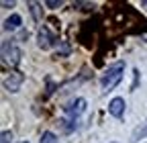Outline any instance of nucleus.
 Returning <instances> with one entry per match:
<instances>
[{"mask_svg":"<svg viewBox=\"0 0 147 143\" xmlns=\"http://www.w3.org/2000/svg\"><path fill=\"white\" fill-rule=\"evenodd\" d=\"M123 69H125V63H115V65H110L108 72L102 76V90L104 92H110L113 88L123 80Z\"/></svg>","mask_w":147,"mask_h":143,"instance_id":"1","label":"nucleus"},{"mask_svg":"<svg viewBox=\"0 0 147 143\" xmlns=\"http://www.w3.org/2000/svg\"><path fill=\"white\" fill-rule=\"evenodd\" d=\"M2 61L4 65H18V61H21V49H18L16 45H10V43H2Z\"/></svg>","mask_w":147,"mask_h":143,"instance_id":"2","label":"nucleus"},{"mask_svg":"<svg viewBox=\"0 0 147 143\" xmlns=\"http://www.w3.org/2000/svg\"><path fill=\"white\" fill-rule=\"evenodd\" d=\"M23 82H25V76L21 74V72L12 69L10 74L4 78V88H6L8 92H18V88L23 86Z\"/></svg>","mask_w":147,"mask_h":143,"instance_id":"3","label":"nucleus"},{"mask_svg":"<svg viewBox=\"0 0 147 143\" xmlns=\"http://www.w3.org/2000/svg\"><path fill=\"white\" fill-rule=\"evenodd\" d=\"M84 111H86V100H84V98H76V100L69 102V106H65V113H67L71 119L80 117Z\"/></svg>","mask_w":147,"mask_h":143,"instance_id":"4","label":"nucleus"},{"mask_svg":"<svg viewBox=\"0 0 147 143\" xmlns=\"http://www.w3.org/2000/svg\"><path fill=\"white\" fill-rule=\"evenodd\" d=\"M37 39H39V47L41 49H51V45H53V35H51V31L47 29V27H41L39 29V33H37Z\"/></svg>","mask_w":147,"mask_h":143,"instance_id":"5","label":"nucleus"},{"mask_svg":"<svg viewBox=\"0 0 147 143\" xmlns=\"http://www.w3.org/2000/svg\"><path fill=\"white\" fill-rule=\"evenodd\" d=\"M108 113L113 117H117V119H121L123 113H125V100L123 98H113L110 104H108Z\"/></svg>","mask_w":147,"mask_h":143,"instance_id":"6","label":"nucleus"},{"mask_svg":"<svg viewBox=\"0 0 147 143\" xmlns=\"http://www.w3.org/2000/svg\"><path fill=\"white\" fill-rule=\"evenodd\" d=\"M143 137H147V121L141 123L139 127H135V131L131 133V141L135 143V141H139V139H143Z\"/></svg>","mask_w":147,"mask_h":143,"instance_id":"7","label":"nucleus"},{"mask_svg":"<svg viewBox=\"0 0 147 143\" xmlns=\"http://www.w3.org/2000/svg\"><path fill=\"white\" fill-rule=\"evenodd\" d=\"M18 27H21V16H18V14H10L8 19L4 21V29L6 31H14Z\"/></svg>","mask_w":147,"mask_h":143,"instance_id":"8","label":"nucleus"},{"mask_svg":"<svg viewBox=\"0 0 147 143\" xmlns=\"http://www.w3.org/2000/svg\"><path fill=\"white\" fill-rule=\"evenodd\" d=\"M67 53H69V43H67V41H61V43H59V49H57V55H55V57H65Z\"/></svg>","mask_w":147,"mask_h":143,"instance_id":"9","label":"nucleus"},{"mask_svg":"<svg viewBox=\"0 0 147 143\" xmlns=\"http://www.w3.org/2000/svg\"><path fill=\"white\" fill-rule=\"evenodd\" d=\"M57 139H55V135L51 133V131H43V135H41V143H55Z\"/></svg>","mask_w":147,"mask_h":143,"instance_id":"10","label":"nucleus"},{"mask_svg":"<svg viewBox=\"0 0 147 143\" xmlns=\"http://www.w3.org/2000/svg\"><path fill=\"white\" fill-rule=\"evenodd\" d=\"M61 4H63L61 0H47V2H45V6H47V8H53V10H55V8H59Z\"/></svg>","mask_w":147,"mask_h":143,"instance_id":"11","label":"nucleus"},{"mask_svg":"<svg viewBox=\"0 0 147 143\" xmlns=\"http://www.w3.org/2000/svg\"><path fill=\"white\" fill-rule=\"evenodd\" d=\"M29 6H31V12L35 16V21H39V8H37V2H31Z\"/></svg>","mask_w":147,"mask_h":143,"instance_id":"12","label":"nucleus"},{"mask_svg":"<svg viewBox=\"0 0 147 143\" xmlns=\"http://www.w3.org/2000/svg\"><path fill=\"white\" fill-rule=\"evenodd\" d=\"M10 141H12V133L10 131H4L2 133V143H10Z\"/></svg>","mask_w":147,"mask_h":143,"instance_id":"13","label":"nucleus"},{"mask_svg":"<svg viewBox=\"0 0 147 143\" xmlns=\"http://www.w3.org/2000/svg\"><path fill=\"white\" fill-rule=\"evenodd\" d=\"M2 6H4V8H12V6H14V2H8V0H4Z\"/></svg>","mask_w":147,"mask_h":143,"instance_id":"14","label":"nucleus"},{"mask_svg":"<svg viewBox=\"0 0 147 143\" xmlns=\"http://www.w3.org/2000/svg\"><path fill=\"white\" fill-rule=\"evenodd\" d=\"M141 39H143V41L147 43V33H143V35H141Z\"/></svg>","mask_w":147,"mask_h":143,"instance_id":"15","label":"nucleus"},{"mask_svg":"<svg viewBox=\"0 0 147 143\" xmlns=\"http://www.w3.org/2000/svg\"><path fill=\"white\" fill-rule=\"evenodd\" d=\"M141 6H143V8L147 10V0H143V2H141Z\"/></svg>","mask_w":147,"mask_h":143,"instance_id":"16","label":"nucleus"},{"mask_svg":"<svg viewBox=\"0 0 147 143\" xmlns=\"http://www.w3.org/2000/svg\"><path fill=\"white\" fill-rule=\"evenodd\" d=\"M23 143H29V141H23Z\"/></svg>","mask_w":147,"mask_h":143,"instance_id":"17","label":"nucleus"}]
</instances>
